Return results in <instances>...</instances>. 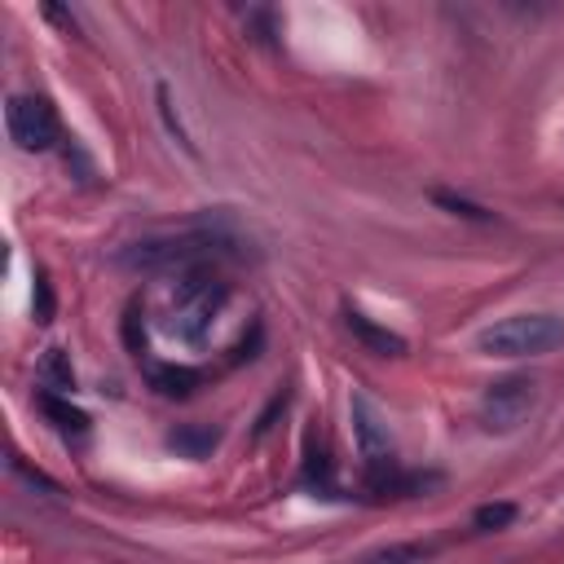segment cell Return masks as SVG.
<instances>
[{
    "label": "cell",
    "mask_w": 564,
    "mask_h": 564,
    "mask_svg": "<svg viewBox=\"0 0 564 564\" xmlns=\"http://www.w3.org/2000/svg\"><path fill=\"white\" fill-rule=\"evenodd\" d=\"M538 401V383L529 375H507L485 388L480 397V427L485 432H516Z\"/></svg>",
    "instance_id": "4"
},
{
    "label": "cell",
    "mask_w": 564,
    "mask_h": 564,
    "mask_svg": "<svg viewBox=\"0 0 564 564\" xmlns=\"http://www.w3.org/2000/svg\"><path fill=\"white\" fill-rule=\"evenodd\" d=\"M123 344H128L132 357L145 352V326H141V304H137V300H132L128 313H123Z\"/></svg>",
    "instance_id": "13"
},
{
    "label": "cell",
    "mask_w": 564,
    "mask_h": 564,
    "mask_svg": "<svg viewBox=\"0 0 564 564\" xmlns=\"http://www.w3.org/2000/svg\"><path fill=\"white\" fill-rule=\"evenodd\" d=\"M4 123H9L13 145H18V150H31V154L53 150L57 137H62L53 106H48L44 97H26V93H22V97H9V106H4Z\"/></svg>",
    "instance_id": "5"
},
{
    "label": "cell",
    "mask_w": 564,
    "mask_h": 564,
    "mask_svg": "<svg viewBox=\"0 0 564 564\" xmlns=\"http://www.w3.org/2000/svg\"><path fill=\"white\" fill-rule=\"evenodd\" d=\"M234 256H238V238L216 234V229H189L172 238H141L123 247L119 260L145 273H194V269H212L216 260H234Z\"/></svg>",
    "instance_id": "1"
},
{
    "label": "cell",
    "mask_w": 564,
    "mask_h": 564,
    "mask_svg": "<svg viewBox=\"0 0 564 564\" xmlns=\"http://www.w3.org/2000/svg\"><path fill=\"white\" fill-rule=\"evenodd\" d=\"M167 445L181 449L185 458H203V454H212L220 445V432L207 427V423H185V427H172L167 432Z\"/></svg>",
    "instance_id": "7"
},
{
    "label": "cell",
    "mask_w": 564,
    "mask_h": 564,
    "mask_svg": "<svg viewBox=\"0 0 564 564\" xmlns=\"http://www.w3.org/2000/svg\"><path fill=\"white\" fill-rule=\"evenodd\" d=\"M511 520H516V507H511V502H485V507H476V516H471V524H476L480 533L507 529Z\"/></svg>",
    "instance_id": "12"
},
{
    "label": "cell",
    "mask_w": 564,
    "mask_h": 564,
    "mask_svg": "<svg viewBox=\"0 0 564 564\" xmlns=\"http://www.w3.org/2000/svg\"><path fill=\"white\" fill-rule=\"evenodd\" d=\"M44 18H53V22H62L66 31H75V18H70L66 9H57V4H44Z\"/></svg>",
    "instance_id": "17"
},
{
    "label": "cell",
    "mask_w": 564,
    "mask_h": 564,
    "mask_svg": "<svg viewBox=\"0 0 564 564\" xmlns=\"http://www.w3.org/2000/svg\"><path fill=\"white\" fill-rule=\"evenodd\" d=\"M225 304H229V282L216 278L212 269L176 273L172 304H167V330L176 339H185V344H203Z\"/></svg>",
    "instance_id": "2"
},
{
    "label": "cell",
    "mask_w": 564,
    "mask_h": 564,
    "mask_svg": "<svg viewBox=\"0 0 564 564\" xmlns=\"http://www.w3.org/2000/svg\"><path fill=\"white\" fill-rule=\"evenodd\" d=\"M40 410L53 419L57 432H75V436L88 432V414H84L79 405H70L66 397H57V392H40Z\"/></svg>",
    "instance_id": "9"
},
{
    "label": "cell",
    "mask_w": 564,
    "mask_h": 564,
    "mask_svg": "<svg viewBox=\"0 0 564 564\" xmlns=\"http://www.w3.org/2000/svg\"><path fill=\"white\" fill-rule=\"evenodd\" d=\"M40 375L48 379V388H53V392H70V388H75V370H70V361H66V352H62V348H48V352H44Z\"/></svg>",
    "instance_id": "10"
},
{
    "label": "cell",
    "mask_w": 564,
    "mask_h": 564,
    "mask_svg": "<svg viewBox=\"0 0 564 564\" xmlns=\"http://www.w3.org/2000/svg\"><path fill=\"white\" fill-rule=\"evenodd\" d=\"M344 322H348V330L370 348V352H379V357H401L405 352V339L397 335V330H388V326H379V322H370L366 313H357V308H348L344 313Z\"/></svg>",
    "instance_id": "6"
},
{
    "label": "cell",
    "mask_w": 564,
    "mask_h": 564,
    "mask_svg": "<svg viewBox=\"0 0 564 564\" xmlns=\"http://www.w3.org/2000/svg\"><path fill=\"white\" fill-rule=\"evenodd\" d=\"M436 203H441V207H449L454 216H467V220H489V212H485V207H476V203H467V198H454V194H436Z\"/></svg>",
    "instance_id": "14"
},
{
    "label": "cell",
    "mask_w": 564,
    "mask_h": 564,
    "mask_svg": "<svg viewBox=\"0 0 564 564\" xmlns=\"http://www.w3.org/2000/svg\"><path fill=\"white\" fill-rule=\"evenodd\" d=\"M35 322H53V286L44 273L35 278Z\"/></svg>",
    "instance_id": "16"
},
{
    "label": "cell",
    "mask_w": 564,
    "mask_h": 564,
    "mask_svg": "<svg viewBox=\"0 0 564 564\" xmlns=\"http://www.w3.org/2000/svg\"><path fill=\"white\" fill-rule=\"evenodd\" d=\"M159 115H163V123H167V132H172V137H176V141H181V145L189 150V137H185V128H181V119L172 115V101H167V88H163V84H159Z\"/></svg>",
    "instance_id": "15"
},
{
    "label": "cell",
    "mask_w": 564,
    "mask_h": 564,
    "mask_svg": "<svg viewBox=\"0 0 564 564\" xmlns=\"http://www.w3.org/2000/svg\"><path fill=\"white\" fill-rule=\"evenodd\" d=\"M427 555H432V546L405 542V546H388V551H375V555H366L361 564H423Z\"/></svg>",
    "instance_id": "11"
},
{
    "label": "cell",
    "mask_w": 564,
    "mask_h": 564,
    "mask_svg": "<svg viewBox=\"0 0 564 564\" xmlns=\"http://www.w3.org/2000/svg\"><path fill=\"white\" fill-rule=\"evenodd\" d=\"M198 383H203V375L189 366H150V388L159 397H189Z\"/></svg>",
    "instance_id": "8"
},
{
    "label": "cell",
    "mask_w": 564,
    "mask_h": 564,
    "mask_svg": "<svg viewBox=\"0 0 564 564\" xmlns=\"http://www.w3.org/2000/svg\"><path fill=\"white\" fill-rule=\"evenodd\" d=\"M564 344V317L555 313H516L480 330L476 348L485 357H538Z\"/></svg>",
    "instance_id": "3"
}]
</instances>
